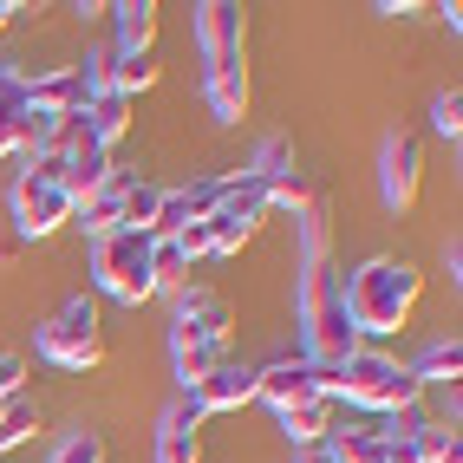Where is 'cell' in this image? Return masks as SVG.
Masks as SVG:
<instances>
[{
    "mask_svg": "<svg viewBox=\"0 0 463 463\" xmlns=\"http://www.w3.org/2000/svg\"><path fill=\"white\" fill-rule=\"evenodd\" d=\"M320 392V379H314V365L307 359H274V365H255V398H268L274 411H288V405H300V398H314ZM326 398V392H320Z\"/></svg>",
    "mask_w": 463,
    "mask_h": 463,
    "instance_id": "cell-11",
    "label": "cell"
},
{
    "mask_svg": "<svg viewBox=\"0 0 463 463\" xmlns=\"http://www.w3.org/2000/svg\"><path fill=\"white\" fill-rule=\"evenodd\" d=\"M430 131L438 137H463V91H438V99H430Z\"/></svg>",
    "mask_w": 463,
    "mask_h": 463,
    "instance_id": "cell-30",
    "label": "cell"
},
{
    "mask_svg": "<svg viewBox=\"0 0 463 463\" xmlns=\"http://www.w3.org/2000/svg\"><path fill=\"white\" fill-rule=\"evenodd\" d=\"M85 131H91V144H118V137H125L131 131V99H118V91H99V99H85Z\"/></svg>",
    "mask_w": 463,
    "mask_h": 463,
    "instance_id": "cell-18",
    "label": "cell"
},
{
    "mask_svg": "<svg viewBox=\"0 0 463 463\" xmlns=\"http://www.w3.org/2000/svg\"><path fill=\"white\" fill-rule=\"evenodd\" d=\"M20 118H26V72H0V157L20 150Z\"/></svg>",
    "mask_w": 463,
    "mask_h": 463,
    "instance_id": "cell-21",
    "label": "cell"
},
{
    "mask_svg": "<svg viewBox=\"0 0 463 463\" xmlns=\"http://www.w3.org/2000/svg\"><path fill=\"white\" fill-rule=\"evenodd\" d=\"M157 85V59L150 52H111V79L105 91H118V99H137V91Z\"/></svg>",
    "mask_w": 463,
    "mask_h": 463,
    "instance_id": "cell-22",
    "label": "cell"
},
{
    "mask_svg": "<svg viewBox=\"0 0 463 463\" xmlns=\"http://www.w3.org/2000/svg\"><path fill=\"white\" fill-rule=\"evenodd\" d=\"M118 14V52H150L157 46V7L150 0H125V7H111Z\"/></svg>",
    "mask_w": 463,
    "mask_h": 463,
    "instance_id": "cell-20",
    "label": "cell"
},
{
    "mask_svg": "<svg viewBox=\"0 0 463 463\" xmlns=\"http://www.w3.org/2000/svg\"><path fill=\"white\" fill-rule=\"evenodd\" d=\"M333 457L339 463H385V418L379 424H346V430H333Z\"/></svg>",
    "mask_w": 463,
    "mask_h": 463,
    "instance_id": "cell-19",
    "label": "cell"
},
{
    "mask_svg": "<svg viewBox=\"0 0 463 463\" xmlns=\"http://www.w3.org/2000/svg\"><path fill=\"white\" fill-rule=\"evenodd\" d=\"M66 222H72V196L59 183V157H26V170L14 176V229L26 241H40Z\"/></svg>",
    "mask_w": 463,
    "mask_h": 463,
    "instance_id": "cell-5",
    "label": "cell"
},
{
    "mask_svg": "<svg viewBox=\"0 0 463 463\" xmlns=\"http://www.w3.org/2000/svg\"><path fill=\"white\" fill-rule=\"evenodd\" d=\"M157 463H203V411L190 392L157 418Z\"/></svg>",
    "mask_w": 463,
    "mask_h": 463,
    "instance_id": "cell-9",
    "label": "cell"
},
{
    "mask_svg": "<svg viewBox=\"0 0 463 463\" xmlns=\"http://www.w3.org/2000/svg\"><path fill=\"white\" fill-rule=\"evenodd\" d=\"M294 463H339V457H333V444L320 438V444H294Z\"/></svg>",
    "mask_w": 463,
    "mask_h": 463,
    "instance_id": "cell-33",
    "label": "cell"
},
{
    "mask_svg": "<svg viewBox=\"0 0 463 463\" xmlns=\"http://www.w3.org/2000/svg\"><path fill=\"white\" fill-rule=\"evenodd\" d=\"M333 398H300V405H288V411H274L281 418V430H288V444H320V438H333Z\"/></svg>",
    "mask_w": 463,
    "mask_h": 463,
    "instance_id": "cell-17",
    "label": "cell"
},
{
    "mask_svg": "<svg viewBox=\"0 0 463 463\" xmlns=\"http://www.w3.org/2000/svg\"><path fill=\"white\" fill-rule=\"evenodd\" d=\"M20 379H26V359L0 346V405H7V398H20Z\"/></svg>",
    "mask_w": 463,
    "mask_h": 463,
    "instance_id": "cell-32",
    "label": "cell"
},
{
    "mask_svg": "<svg viewBox=\"0 0 463 463\" xmlns=\"http://www.w3.org/2000/svg\"><path fill=\"white\" fill-rule=\"evenodd\" d=\"M229 300L215 294V288H183L176 294V320L170 326H183V333H203V339H229Z\"/></svg>",
    "mask_w": 463,
    "mask_h": 463,
    "instance_id": "cell-14",
    "label": "cell"
},
{
    "mask_svg": "<svg viewBox=\"0 0 463 463\" xmlns=\"http://www.w3.org/2000/svg\"><path fill=\"white\" fill-rule=\"evenodd\" d=\"M222 359H229V339H203V333H183V326H170V365H176L183 392H190V385H203V379H209Z\"/></svg>",
    "mask_w": 463,
    "mask_h": 463,
    "instance_id": "cell-12",
    "label": "cell"
},
{
    "mask_svg": "<svg viewBox=\"0 0 463 463\" xmlns=\"http://www.w3.org/2000/svg\"><path fill=\"white\" fill-rule=\"evenodd\" d=\"M457 373H463V346L457 339H430V346L418 353V365H411L418 385H457Z\"/></svg>",
    "mask_w": 463,
    "mask_h": 463,
    "instance_id": "cell-23",
    "label": "cell"
},
{
    "mask_svg": "<svg viewBox=\"0 0 463 463\" xmlns=\"http://www.w3.org/2000/svg\"><path fill=\"white\" fill-rule=\"evenodd\" d=\"M241 176H255L261 190H274V183H288V176H300V164H294V144H288V137H261V150H255V164L241 170Z\"/></svg>",
    "mask_w": 463,
    "mask_h": 463,
    "instance_id": "cell-24",
    "label": "cell"
},
{
    "mask_svg": "<svg viewBox=\"0 0 463 463\" xmlns=\"http://www.w3.org/2000/svg\"><path fill=\"white\" fill-rule=\"evenodd\" d=\"M40 353L52 365H66V373H85V365H99L105 359V326H99V307H91L85 294L66 300L59 314L40 326Z\"/></svg>",
    "mask_w": 463,
    "mask_h": 463,
    "instance_id": "cell-6",
    "label": "cell"
},
{
    "mask_svg": "<svg viewBox=\"0 0 463 463\" xmlns=\"http://www.w3.org/2000/svg\"><path fill=\"white\" fill-rule=\"evenodd\" d=\"M418 183H424V150H418V137L392 131V137L379 144V196H385V209H411V203H418Z\"/></svg>",
    "mask_w": 463,
    "mask_h": 463,
    "instance_id": "cell-8",
    "label": "cell"
},
{
    "mask_svg": "<svg viewBox=\"0 0 463 463\" xmlns=\"http://www.w3.org/2000/svg\"><path fill=\"white\" fill-rule=\"evenodd\" d=\"M196 46H203V59H209V52L249 46V20H241V7H229V0H209V7H196Z\"/></svg>",
    "mask_w": 463,
    "mask_h": 463,
    "instance_id": "cell-15",
    "label": "cell"
},
{
    "mask_svg": "<svg viewBox=\"0 0 463 463\" xmlns=\"http://www.w3.org/2000/svg\"><path fill=\"white\" fill-rule=\"evenodd\" d=\"M91 281H99V294L125 300V307L150 300V294H157V288H150V235H137V229L99 235V241H91Z\"/></svg>",
    "mask_w": 463,
    "mask_h": 463,
    "instance_id": "cell-4",
    "label": "cell"
},
{
    "mask_svg": "<svg viewBox=\"0 0 463 463\" xmlns=\"http://www.w3.org/2000/svg\"><path fill=\"white\" fill-rule=\"evenodd\" d=\"M150 288H157V294H183V288H190V261L176 255V241H150Z\"/></svg>",
    "mask_w": 463,
    "mask_h": 463,
    "instance_id": "cell-25",
    "label": "cell"
},
{
    "mask_svg": "<svg viewBox=\"0 0 463 463\" xmlns=\"http://www.w3.org/2000/svg\"><path fill=\"white\" fill-rule=\"evenodd\" d=\"M203 99L215 111V125H241L249 118V46L203 59Z\"/></svg>",
    "mask_w": 463,
    "mask_h": 463,
    "instance_id": "cell-7",
    "label": "cell"
},
{
    "mask_svg": "<svg viewBox=\"0 0 463 463\" xmlns=\"http://www.w3.org/2000/svg\"><path fill=\"white\" fill-rule=\"evenodd\" d=\"M131 183H137L131 170H111V176L99 183V190H91V196L72 209V222H79L91 241H99V235H111V229H118V209H125V196H131Z\"/></svg>",
    "mask_w": 463,
    "mask_h": 463,
    "instance_id": "cell-13",
    "label": "cell"
},
{
    "mask_svg": "<svg viewBox=\"0 0 463 463\" xmlns=\"http://www.w3.org/2000/svg\"><path fill=\"white\" fill-rule=\"evenodd\" d=\"M14 14H26V7H14V0H0V33L14 26Z\"/></svg>",
    "mask_w": 463,
    "mask_h": 463,
    "instance_id": "cell-34",
    "label": "cell"
},
{
    "mask_svg": "<svg viewBox=\"0 0 463 463\" xmlns=\"http://www.w3.org/2000/svg\"><path fill=\"white\" fill-rule=\"evenodd\" d=\"M33 430H40V405H33V398H7V405H0V450L26 444Z\"/></svg>",
    "mask_w": 463,
    "mask_h": 463,
    "instance_id": "cell-26",
    "label": "cell"
},
{
    "mask_svg": "<svg viewBox=\"0 0 463 463\" xmlns=\"http://www.w3.org/2000/svg\"><path fill=\"white\" fill-rule=\"evenodd\" d=\"M418 294H424L418 268L411 261H392V255L365 261V268H353L346 281H339V300H346L353 333H398V326L411 320Z\"/></svg>",
    "mask_w": 463,
    "mask_h": 463,
    "instance_id": "cell-1",
    "label": "cell"
},
{
    "mask_svg": "<svg viewBox=\"0 0 463 463\" xmlns=\"http://www.w3.org/2000/svg\"><path fill=\"white\" fill-rule=\"evenodd\" d=\"M190 398H196V411H203V418H209V411H241V405L255 398V365H241V359L229 353L203 385H190Z\"/></svg>",
    "mask_w": 463,
    "mask_h": 463,
    "instance_id": "cell-10",
    "label": "cell"
},
{
    "mask_svg": "<svg viewBox=\"0 0 463 463\" xmlns=\"http://www.w3.org/2000/svg\"><path fill=\"white\" fill-rule=\"evenodd\" d=\"M300 333H307V346H300L307 365H346L359 353V333L346 320L333 261H300Z\"/></svg>",
    "mask_w": 463,
    "mask_h": 463,
    "instance_id": "cell-2",
    "label": "cell"
},
{
    "mask_svg": "<svg viewBox=\"0 0 463 463\" xmlns=\"http://www.w3.org/2000/svg\"><path fill=\"white\" fill-rule=\"evenodd\" d=\"M46 463H105V438L99 430H66V444H59Z\"/></svg>",
    "mask_w": 463,
    "mask_h": 463,
    "instance_id": "cell-28",
    "label": "cell"
},
{
    "mask_svg": "<svg viewBox=\"0 0 463 463\" xmlns=\"http://www.w3.org/2000/svg\"><path fill=\"white\" fill-rule=\"evenodd\" d=\"M424 463H463V438L457 424H430V457Z\"/></svg>",
    "mask_w": 463,
    "mask_h": 463,
    "instance_id": "cell-31",
    "label": "cell"
},
{
    "mask_svg": "<svg viewBox=\"0 0 463 463\" xmlns=\"http://www.w3.org/2000/svg\"><path fill=\"white\" fill-rule=\"evenodd\" d=\"M215 203H222V176H196V183H183V209H190V222H209Z\"/></svg>",
    "mask_w": 463,
    "mask_h": 463,
    "instance_id": "cell-29",
    "label": "cell"
},
{
    "mask_svg": "<svg viewBox=\"0 0 463 463\" xmlns=\"http://www.w3.org/2000/svg\"><path fill=\"white\" fill-rule=\"evenodd\" d=\"M91 91L79 85L72 66H59V72H26V105L33 111H85Z\"/></svg>",
    "mask_w": 463,
    "mask_h": 463,
    "instance_id": "cell-16",
    "label": "cell"
},
{
    "mask_svg": "<svg viewBox=\"0 0 463 463\" xmlns=\"http://www.w3.org/2000/svg\"><path fill=\"white\" fill-rule=\"evenodd\" d=\"M346 398V405H359V411H373V418H398V411H418V398H424V385L411 379V365H398V359H385V353H353L346 365H339V379H333V405Z\"/></svg>",
    "mask_w": 463,
    "mask_h": 463,
    "instance_id": "cell-3",
    "label": "cell"
},
{
    "mask_svg": "<svg viewBox=\"0 0 463 463\" xmlns=\"http://www.w3.org/2000/svg\"><path fill=\"white\" fill-rule=\"evenodd\" d=\"M157 183H131V196H125V209H118V229H137V235H150V222H157Z\"/></svg>",
    "mask_w": 463,
    "mask_h": 463,
    "instance_id": "cell-27",
    "label": "cell"
}]
</instances>
